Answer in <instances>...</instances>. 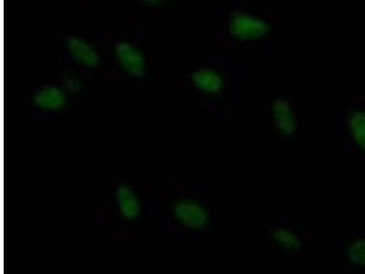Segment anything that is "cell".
Returning a JSON list of instances; mask_svg holds the SVG:
<instances>
[{"instance_id": "cell-1", "label": "cell", "mask_w": 365, "mask_h": 274, "mask_svg": "<svg viewBox=\"0 0 365 274\" xmlns=\"http://www.w3.org/2000/svg\"><path fill=\"white\" fill-rule=\"evenodd\" d=\"M114 54L117 63L130 76L141 79L148 73V64L145 54L131 41H122L116 45Z\"/></svg>"}, {"instance_id": "cell-2", "label": "cell", "mask_w": 365, "mask_h": 274, "mask_svg": "<svg viewBox=\"0 0 365 274\" xmlns=\"http://www.w3.org/2000/svg\"><path fill=\"white\" fill-rule=\"evenodd\" d=\"M66 47L71 59L81 66L93 68L100 63L99 52L83 38L75 35L68 36Z\"/></svg>"}, {"instance_id": "cell-3", "label": "cell", "mask_w": 365, "mask_h": 274, "mask_svg": "<svg viewBox=\"0 0 365 274\" xmlns=\"http://www.w3.org/2000/svg\"><path fill=\"white\" fill-rule=\"evenodd\" d=\"M114 200L123 220H135L141 213V201L136 192L129 186L119 185L114 191Z\"/></svg>"}, {"instance_id": "cell-4", "label": "cell", "mask_w": 365, "mask_h": 274, "mask_svg": "<svg viewBox=\"0 0 365 274\" xmlns=\"http://www.w3.org/2000/svg\"><path fill=\"white\" fill-rule=\"evenodd\" d=\"M64 91L52 84H46L40 88L34 96V103L38 108L46 111L63 109L66 104Z\"/></svg>"}, {"instance_id": "cell-5", "label": "cell", "mask_w": 365, "mask_h": 274, "mask_svg": "<svg viewBox=\"0 0 365 274\" xmlns=\"http://www.w3.org/2000/svg\"><path fill=\"white\" fill-rule=\"evenodd\" d=\"M174 215L179 223L192 228H201L205 220L204 210L200 206L189 201H181L175 205Z\"/></svg>"}, {"instance_id": "cell-6", "label": "cell", "mask_w": 365, "mask_h": 274, "mask_svg": "<svg viewBox=\"0 0 365 274\" xmlns=\"http://www.w3.org/2000/svg\"><path fill=\"white\" fill-rule=\"evenodd\" d=\"M61 83L63 89L71 93H79L83 86L80 78L71 73H65L61 78Z\"/></svg>"}, {"instance_id": "cell-7", "label": "cell", "mask_w": 365, "mask_h": 274, "mask_svg": "<svg viewBox=\"0 0 365 274\" xmlns=\"http://www.w3.org/2000/svg\"><path fill=\"white\" fill-rule=\"evenodd\" d=\"M146 3V4L149 5H160L163 4L165 1V0H143Z\"/></svg>"}]
</instances>
